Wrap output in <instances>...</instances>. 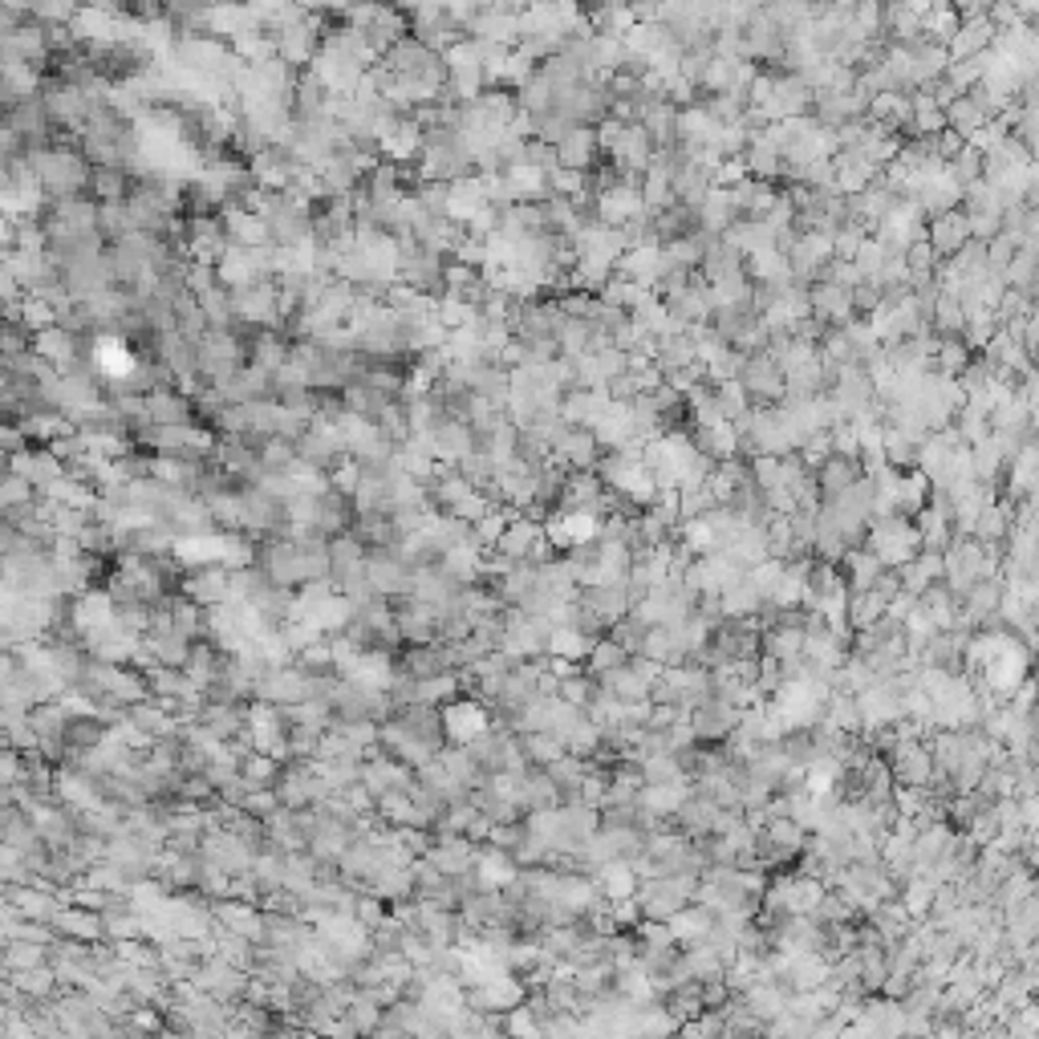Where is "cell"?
Instances as JSON below:
<instances>
[{
	"label": "cell",
	"instance_id": "obj_10",
	"mask_svg": "<svg viewBox=\"0 0 1039 1039\" xmlns=\"http://www.w3.org/2000/svg\"><path fill=\"white\" fill-rule=\"evenodd\" d=\"M666 925H670V934H674L678 946H690V942L707 938V930L715 925V913L707 910V906H698V901H686L678 913H670Z\"/></svg>",
	"mask_w": 1039,
	"mask_h": 1039
},
{
	"label": "cell",
	"instance_id": "obj_15",
	"mask_svg": "<svg viewBox=\"0 0 1039 1039\" xmlns=\"http://www.w3.org/2000/svg\"><path fill=\"white\" fill-rule=\"evenodd\" d=\"M593 690H598V678H589V674H569V678H560V686H556V698H565L569 707H577V711H585L589 707V698H593Z\"/></svg>",
	"mask_w": 1039,
	"mask_h": 1039
},
{
	"label": "cell",
	"instance_id": "obj_13",
	"mask_svg": "<svg viewBox=\"0 0 1039 1039\" xmlns=\"http://www.w3.org/2000/svg\"><path fill=\"white\" fill-rule=\"evenodd\" d=\"M366 581L374 585V593H406L411 589V572L402 569L399 560H390V556H370V565H366Z\"/></svg>",
	"mask_w": 1039,
	"mask_h": 1039
},
{
	"label": "cell",
	"instance_id": "obj_1",
	"mask_svg": "<svg viewBox=\"0 0 1039 1039\" xmlns=\"http://www.w3.org/2000/svg\"><path fill=\"white\" fill-rule=\"evenodd\" d=\"M442 735L456 743H471L475 735H484L487 727H492V715H487V707L480 702V698H451V702H442Z\"/></svg>",
	"mask_w": 1039,
	"mask_h": 1039
},
{
	"label": "cell",
	"instance_id": "obj_14",
	"mask_svg": "<svg viewBox=\"0 0 1039 1039\" xmlns=\"http://www.w3.org/2000/svg\"><path fill=\"white\" fill-rule=\"evenodd\" d=\"M520 747H524L532 768H548L553 759L565 755V743L556 740L553 731H524V735H520Z\"/></svg>",
	"mask_w": 1039,
	"mask_h": 1039
},
{
	"label": "cell",
	"instance_id": "obj_8",
	"mask_svg": "<svg viewBox=\"0 0 1039 1039\" xmlns=\"http://www.w3.org/2000/svg\"><path fill=\"white\" fill-rule=\"evenodd\" d=\"M723 967H727L723 954L715 951L711 942H690V946H683V954H678V970L695 982L723 979Z\"/></svg>",
	"mask_w": 1039,
	"mask_h": 1039
},
{
	"label": "cell",
	"instance_id": "obj_11",
	"mask_svg": "<svg viewBox=\"0 0 1039 1039\" xmlns=\"http://www.w3.org/2000/svg\"><path fill=\"white\" fill-rule=\"evenodd\" d=\"M589 877H593V885H598V894L605 897V901L638 894V873H634L629 861H605V865H598Z\"/></svg>",
	"mask_w": 1039,
	"mask_h": 1039
},
{
	"label": "cell",
	"instance_id": "obj_5",
	"mask_svg": "<svg viewBox=\"0 0 1039 1039\" xmlns=\"http://www.w3.org/2000/svg\"><path fill=\"white\" fill-rule=\"evenodd\" d=\"M686 792H690V780L641 783L638 808L646 812V816H666V820H674V812H678V804L686 800Z\"/></svg>",
	"mask_w": 1039,
	"mask_h": 1039
},
{
	"label": "cell",
	"instance_id": "obj_6",
	"mask_svg": "<svg viewBox=\"0 0 1039 1039\" xmlns=\"http://www.w3.org/2000/svg\"><path fill=\"white\" fill-rule=\"evenodd\" d=\"M553 451L565 459V463H569V471L593 468V463H598V456H601V447H598V439H593V430H589V427H572V423L560 430V435H556Z\"/></svg>",
	"mask_w": 1039,
	"mask_h": 1039
},
{
	"label": "cell",
	"instance_id": "obj_9",
	"mask_svg": "<svg viewBox=\"0 0 1039 1039\" xmlns=\"http://www.w3.org/2000/svg\"><path fill=\"white\" fill-rule=\"evenodd\" d=\"M541 532H544L541 520H528V516L508 520V528L499 532V541L492 544V553L508 556V560H528V553H532V544H536Z\"/></svg>",
	"mask_w": 1039,
	"mask_h": 1039
},
{
	"label": "cell",
	"instance_id": "obj_2",
	"mask_svg": "<svg viewBox=\"0 0 1039 1039\" xmlns=\"http://www.w3.org/2000/svg\"><path fill=\"white\" fill-rule=\"evenodd\" d=\"M967 240H970V228H967V212H963V208H951V212H938L925 220V244L934 248L938 260L954 257Z\"/></svg>",
	"mask_w": 1039,
	"mask_h": 1039
},
{
	"label": "cell",
	"instance_id": "obj_3",
	"mask_svg": "<svg viewBox=\"0 0 1039 1039\" xmlns=\"http://www.w3.org/2000/svg\"><path fill=\"white\" fill-rule=\"evenodd\" d=\"M598 130L593 122H572L560 143H556V167H572V172H593V158H598Z\"/></svg>",
	"mask_w": 1039,
	"mask_h": 1039
},
{
	"label": "cell",
	"instance_id": "obj_12",
	"mask_svg": "<svg viewBox=\"0 0 1039 1039\" xmlns=\"http://www.w3.org/2000/svg\"><path fill=\"white\" fill-rule=\"evenodd\" d=\"M430 451L439 459H447V463H459L463 456L475 451V435H471V427H463V423H439L435 435H430Z\"/></svg>",
	"mask_w": 1039,
	"mask_h": 1039
},
{
	"label": "cell",
	"instance_id": "obj_4",
	"mask_svg": "<svg viewBox=\"0 0 1039 1039\" xmlns=\"http://www.w3.org/2000/svg\"><path fill=\"white\" fill-rule=\"evenodd\" d=\"M808 314L825 326H845L849 317H857L849 288L833 285V281H812L808 285Z\"/></svg>",
	"mask_w": 1039,
	"mask_h": 1039
},
{
	"label": "cell",
	"instance_id": "obj_7",
	"mask_svg": "<svg viewBox=\"0 0 1039 1039\" xmlns=\"http://www.w3.org/2000/svg\"><path fill=\"white\" fill-rule=\"evenodd\" d=\"M816 475V487H820V499H828V496H837V492H845V487L853 484V480H861L865 475V468H861V459L857 456H833L820 463V468L812 471Z\"/></svg>",
	"mask_w": 1039,
	"mask_h": 1039
}]
</instances>
